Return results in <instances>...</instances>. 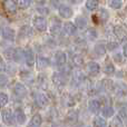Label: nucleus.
<instances>
[{"label":"nucleus","instance_id":"obj_41","mask_svg":"<svg viewBox=\"0 0 127 127\" xmlns=\"http://www.w3.org/2000/svg\"><path fill=\"white\" fill-rule=\"evenodd\" d=\"M60 72L64 74L65 76H68L71 72V68L68 67V66H64V67H62V69H60Z\"/></svg>","mask_w":127,"mask_h":127},{"label":"nucleus","instance_id":"obj_28","mask_svg":"<svg viewBox=\"0 0 127 127\" xmlns=\"http://www.w3.org/2000/svg\"><path fill=\"white\" fill-rule=\"evenodd\" d=\"M101 114H103V117H104V118H108V117H112L113 115H114V109H113L110 106H105V107L103 108V112H101Z\"/></svg>","mask_w":127,"mask_h":127},{"label":"nucleus","instance_id":"obj_48","mask_svg":"<svg viewBox=\"0 0 127 127\" xmlns=\"http://www.w3.org/2000/svg\"><path fill=\"white\" fill-rule=\"evenodd\" d=\"M58 1H62V0H53V2H55V3L56 2H58Z\"/></svg>","mask_w":127,"mask_h":127},{"label":"nucleus","instance_id":"obj_2","mask_svg":"<svg viewBox=\"0 0 127 127\" xmlns=\"http://www.w3.org/2000/svg\"><path fill=\"white\" fill-rule=\"evenodd\" d=\"M33 26L38 31H46L47 29V20L45 17L38 16L33 18Z\"/></svg>","mask_w":127,"mask_h":127},{"label":"nucleus","instance_id":"obj_34","mask_svg":"<svg viewBox=\"0 0 127 127\" xmlns=\"http://www.w3.org/2000/svg\"><path fill=\"white\" fill-rule=\"evenodd\" d=\"M8 104V96L4 93H0V107H4Z\"/></svg>","mask_w":127,"mask_h":127},{"label":"nucleus","instance_id":"obj_42","mask_svg":"<svg viewBox=\"0 0 127 127\" xmlns=\"http://www.w3.org/2000/svg\"><path fill=\"white\" fill-rule=\"evenodd\" d=\"M114 59L116 60V62H118V63H122V62H123L121 54H117V55H115V56H114Z\"/></svg>","mask_w":127,"mask_h":127},{"label":"nucleus","instance_id":"obj_8","mask_svg":"<svg viewBox=\"0 0 127 127\" xmlns=\"http://www.w3.org/2000/svg\"><path fill=\"white\" fill-rule=\"evenodd\" d=\"M53 83L56 86H64L66 84V76L62 72H54L53 75Z\"/></svg>","mask_w":127,"mask_h":127},{"label":"nucleus","instance_id":"obj_32","mask_svg":"<svg viewBox=\"0 0 127 127\" xmlns=\"http://www.w3.org/2000/svg\"><path fill=\"white\" fill-rule=\"evenodd\" d=\"M3 56L7 58L8 60H13V56H15V49L13 48H8L4 50Z\"/></svg>","mask_w":127,"mask_h":127},{"label":"nucleus","instance_id":"obj_30","mask_svg":"<svg viewBox=\"0 0 127 127\" xmlns=\"http://www.w3.org/2000/svg\"><path fill=\"white\" fill-rule=\"evenodd\" d=\"M118 41H117L116 39H114V38H108V41H107V48L109 49V50H114V49H116L117 47H118Z\"/></svg>","mask_w":127,"mask_h":127},{"label":"nucleus","instance_id":"obj_26","mask_svg":"<svg viewBox=\"0 0 127 127\" xmlns=\"http://www.w3.org/2000/svg\"><path fill=\"white\" fill-rule=\"evenodd\" d=\"M71 62H72V64H74L75 66H76V67H81V66L84 65V58L81 57V55L76 54V55L72 56Z\"/></svg>","mask_w":127,"mask_h":127},{"label":"nucleus","instance_id":"obj_10","mask_svg":"<svg viewBox=\"0 0 127 127\" xmlns=\"http://www.w3.org/2000/svg\"><path fill=\"white\" fill-rule=\"evenodd\" d=\"M112 90H114L115 95L117 96H124L127 94V86L125 84H114Z\"/></svg>","mask_w":127,"mask_h":127},{"label":"nucleus","instance_id":"obj_3","mask_svg":"<svg viewBox=\"0 0 127 127\" xmlns=\"http://www.w3.org/2000/svg\"><path fill=\"white\" fill-rule=\"evenodd\" d=\"M113 31H114L115 36L117 37V39L118 40H122V41H125L127 40V29L125 27L123 26H115L114 29H113Z\"/></svg>","mask_w":127,"mask_h":127},{"label":"nucleus","instance_id":"obj_7","mask_svg":"<svg viewBox=\"0 0 127 127\" xmlns=\"http://www.w3.org/2000/svg\"><path fill=\"white\" fill-rule=\"evenodd\" d=\"M25 62L29 67H32L35 65V54L31 48L25 49Z\"/></svg>","mask_w":127,"mask_h":127},{"label":"nucleus","instance_id":"obj_25","mask_svg":"<svg viewBox=\"0 0 127 127\" xmlns=\"http://www.w3.org/2000/svg\"><path fill=\"white\" fill-rule=\"evenodd\" d=\"M75 25H76L77 28L79 29H85L87 27V19L85 17H77L75 20Z\"/></svg>","mask_w":127,"mask_h":127},{"label":"nucleus","instance_id":"obj_43","mask_svg":"<svg viewBox=\"0 0 127 127\" xmlns=\"http://www.w3.org/2000/svg\"><path fill=\"white\" fill-rule=\"evenodd\" d=\"M33 1H35L37 4H39V6H44L45 2H46V0H33Z\"/></svg>","mask_w":127,"mask_h":127},{"label":"nucleus","instance_id":"obj_22","mask_svg":"<svg viewBox=\"0 0 127 127\" xmlns=\"http://www.w3.org/2000/svg\"><path fill=\"white\" fill-rule=\"evenodd\" d=\"M37 67L38 69H45V68H47L49 66V64H50V62H49L48 58L44 57V56H39V57L37 58Z\"/></svg>","mask_w":127,"mask_h":127},{"label":"nucleus","instance_id":"obj_39","mask_svg":"<svg viewBox=\"0 0 127 127\" xmlns=\"http://www.w3.org/2000/svg\"><path fill=\"white\" fill-rule=\"evenodd\" d=\"M98 17L100 18L101 21H106V20L108 19V12H107V10H105V9H101V10L99 11V13H98Z\"/></svg>","mask_w":127,"mask_h":127},{"label":"nucleus","instance_id":"obj_45","mask_svg":"<svg viewBox=\"0 0 127 127\" xmlns=\"http://www.w3.org/2000/svg\"><path fill=\"white\" fill-rule=\"evenodd\" d=\"M123 51H124V56L127 58V44L124 46V48H123Z\"/></svg>","mask_w":127,"mask_h":127},{"label":"nucleus","instance_id":"obj_38","mask_svg":"<svg viewBox=\"0 0 127 127\" xmlns=\"http://www.w3.org/2000/svg\"><path fill=\"white\" fill-rule=\"evenodd\" d=\"M8 77L3 74H0V87H6L8 85Z\"/></svg>","mask_w":127,"mask_h":127},{"label":"nucleus","instance_id":"obj_29","mask_svg":"<svg viewBox=\"0 0 127 127\" xmlns=\"http://www.w3.org/2000/svg\"><path fill=\"white\" fill-rule=\"evenodd\" d=\"M107 123H106L105 118L103 117H96L94 119V127H106Z\"/></svg>","mask_w":127,"mask_h":127},{"label":"nucleus","instance_id":"obj_33","mask_svg":"<svg viewBox=\"0 0 127 127\" xmlns=\"http://www.w3.org/2000/svg\"><path fill=\"white\" fill-rule=\"evenodd\" d=\"M95 51H96V54H98V55H104V54L106 53V46H105V44H98V45H96V47H95Z\"/></svg>","mask_w":127,"mask_h":127},{"label":"nucleus","instance_id":"obj_44","mask_svg":"<svg viewBox=\"0 0 127 127\" xmlns=\"http://www.w3.org/2000/svg\"><path fill=\"white\" fill-rule=\"evenodd\" d=\"M1 69H4V63H3V59L1 58V56H0V70Z\"/></svg>","mask_w":127,"mask_h":127},{"label":"nucleus","instance_id":"obj_9","mask_svg":"<svg viewBox=\"0 0 127 127\" xmlns=\"http://www.w3.org/2000/svg\"><path fill=\"white\" fill-rule=\"evenodd\" d=\"M58 11H59V16L62 18H65V19H68V18H70L72 16V9L70 8V7L66 6V4H63V6L59 7V9H58Z\"/></svg>","mask_w":127,"mask_h":127},{"label":"nucleus","instance_id":"obj_21","mask_svg":"<svg viewBox=\"0 0 127 127\" xmlns=\"http://www.w3.org/2000/svg\"><path fill=\"white\" fill-rule=\"evenodd\" d=\"M84 37H85L86 40H89V41H93L97 38V31L95 30L94 28H88L85 30L84 32Z\"/></svg>","mask_w":127,"mask_h":127},{"label":"nucleus","instance_id":"obj_40","mask_svg":"<svg viewBox=\"0 0 127 127\" xmlns=\"http://www.w3.org/2000/svg\"><path fill=\"white\" fill-rule=\"evenodd\" d=\"M117 117H118L121 121H126V119H127V112H126L125 108H122V109H119Z\"/></svg>","mask_w":127,"mask_h":127},{"label":"nucleus","instance_id":"obj_4","mask_svg":"<svg viewBox=\"0 0 127 127\" xmlns=\"http://www.w3.org/2000/svg\"><path fill=\"white\" fill-rule=\"evenodd\" d=\"M13 94H15V96H17L18 98H24V97H26L27 89L24 84H21V83L16 84L15 87H13Z\"/></svg>","mask_w":127,"mask_h":127},{"label":"nucleus","instance_id":"obj_36","mask_svg":"<svg viewBox=\"0 0 127 127\" xmlns=\"http://www.w3.org/2000/svg\"><path fill=\"white\" fill-rule=\"evenodd\" d=\"M104 71H105V74L107 75H112L115 72V67L113 64H107V65L105 66V68H104Z\"/></svg>","mask_w":127,"mask_h":127},{"label":"nucleus","instance_id":"obj_23","mask_svg":"<svg viewBox=\"0 0 127 127\" xmlns=\"http://www.w3.org/2000/svg\"><path fill=\"white\" fill-rule=\"evenodd\" d=\"M13 60L17 63H21L22 60H25V50H22L21 48H16Z\"/></svg>","mask_w":127,"mask_h":127},{"label":"nucleus","instance_id":"obj_18","mask_svg":"<svg viewBox=\"0 0 127 127\" xmlns=\"http://www.w3.org/2000/svg\"><path fill=\"white\" fill-rule=\"evenodd\" d=\"M88 108L89 110L93 113V114H97L100 110V101L98 99H92L88 104Z\"/></svg>","mask_w":127,"mask_h":127},{"label":"nucleus","instance_id":"obj_31","mask_svg":"<svg viewBox=\"0 0 127 127\" xmlns=\"http://www.w3.org/2000/svg\"><path fill=\"white\" fill-rule=\"evenodd\" d=\"M108 4L113 9H119L123 6V1L122 0H108Z\"/></svg>","mask_w":127,"mask_h":127},{"label":"nucleus","instance_id":"obj_35","mask_svg":"<svg viewBox=\"0 0 127 127\" xmlns=\"http://www.w3.org/2000/svg\"><path fill=\"white\" fill-rule=\"evenodd\" d=\"M110 127H124L123 122H122L118 117H114L112 123H110Z\"/></svg>","mask_w":127,"mask_h":127},{"label":"nucleus","instance_id":"obj_6","mask_svg":"<svg viewBox=\"0 0 127 127\" xmlns=\"http://www.w3.org/2000/svg\"><path fill=\"white\" fill-rule=\"evenodd\" d=\"M17 3L13 0H4L3 1V9L7 13H10V15H13L17 11Z\"/></svg>","mask_w":127,"mask_h":127},{"label":"nucleus","instance_id":"obj_1","mask_svg":"<svg viewBox=\"0 0 127 127\" xmlns=\"http://www.w3.org/2000/svg\"><path fill=\"white\" fill-rule=\"evenodd\" d=\"M1 116H2V122H3L7 126L13 125V123H15V115L12 114L11 109H9V108L3 109L2 110Z\"/></svg>","mask_w":127,"mask_h":127},{"label":"nucleus","instance_id":"obj_17","mask_svg":"<svg viewBox=\"0 0 127 127\" xmlns=\"http://www.w3.org/2000/svg\"><path fill=\"white\" fill-rule=\"evenodd\" d=\"M72 80H74V84L76 85H83L84 81H86V77L80 70H76L74 72V76H72Z\"/></svg>","mask_w":127,"mask_h":127},{"label":"nucleus","instance_id":"obj_5","mask_svg":"<svg viewBox=\"0 0 127 127\" xmlns=\"http://www.w3.org/2000/svg\"><path fill=\"white\" fill-rule=\"evenodd\" d=\"M86 69H87V72L90 76H97V75L99 74V71H100V66H99L98 63L90 62L87 64Z\"/></svg>","mask_w":127,"mask_h":127},{"label":"nucleus","instance_id":"obj_11","mask_svg":"<svg viewBox=\"0 0 127 127\" xmlns=\"http://www.w3.org/2000/svg\"><path fill=\"white\" fill-rule=\"evenodd\" d=\"M33 35V30L30 26H22L19 31V38L20 39H25V38H29Z\"/></svg>","mask_w":127,"mask_h":127},{"label":"nucleus","instance_id":"obj_27","mask_svg":"<svg viewBox=\"0 0 127 127\" xmlns=\"http://www.w3.org/2000/svg\"><path fill=\"white\" fill-rule=\"evenodd\" d=\"M99 6V1L98 0H87L86 1V8L88 10H95L97 9Z\"/></svg>","mask_w":127,"mask_h":127},{"label":"nucleus","instance_id":"obj_14","mask_svg":"<svg viewBox=\"0 0 127 127\" xmlns=\"http://www.w3.org/2000/svg\"><path fill=\"white\" fill-rule=\"evenodd\" d=\"M2 37L4 38L6 40H9V41H13L16 37L15 30L12 28H9V27H4L2 29Z\"/></svg>","mask_w":127,"mask_h":127},{"label":"nucleus","instance_id":"obj_19","mask_svg":"<svg viewBox=\"0 0 127 127\" xmlns=\"http://www.w3.org/2000/svg\"><path fill=\"white\" fill-rule=\"evenodd\" d=\"M55 62L58 66H64L66 64V62H67V56H66V54L60 50L57 51V53L55 54Z\"/></svg>","mask_w":127,"mask_h":127},{"label":"nucleus","instance_id":"obj_24","mask_svg":"<svg viewBox=\"0 0 127 127\" xmlns=\"http://www.w3.org/2000/svg\"><path fill=\"white\" fill-rule=\"evenodd\" d=\"M66 121H67L69 124H75L77 121H78V113L75 112V110L69 112L67 114V116H66Z\"/></svg>","mask_w":127,"mask_h":127},{"label":"nucleus","instance_id":"obj_12","mask_svg":"<svg viewBox=\"0 0 127 127\" xmlns=\"http://www.w3.org/2000/svg\"><path fill=\"white\" fill-rule=\"evenodd\" d=\"M63 30L67 36H74L77 31V27L72 22H65V25L63 27Z\"/></svg>","mask_w":127,"mask_h":127},{"label":"nucleus","instance_id":"obj_46","mask_svg":"<svg viewBox=\"0 0 127 127\" xmlns=\"http://www.w3.org/2000/svg\"><path fill=\"white\" fill-rule=\"evenodd\" d=\"M38 11H41V12H48V9H46V8H38Z\"/></svg>","mask_w":127,"mask_h":127},{"label":"nucleus","instance_id":"obj_13","mask_svg":"<svg viewBox=\"0 0 127 127\" xmlns=\"http://www.w3.org/2000/svg\"><path fill=\"white\" fill-rule=\"evenodd\" d=\"M35 103L37 104V106H39L40 108H44V107H46L47 104H48V99H47V97L45 96L44 94L38 93V94L35 95Z\"/></svg>","mask_w":127,"mask_h":127},{"label":"nucleus","instance_id":"obj_15","mask_svg":"<svg viewBox=\"0 0 127 127\" xmlns=\"http://www.w3.org/2000/svg\"><path fill=\"white\" fill-rule=\"evenodd\" d=\"M15 119L17 121L18 124H20V125H22V124L26 123L27 121V117H26V114L24 113V110L20 109V108H17V109L15 110Z\"/></svg>","mask_w":127,"mask_h":127},{"label":"nucleus","instance_id":"obj_47","mask_svg":"<svg viewBox=\"0 0 127 127\" xmlns=\"http://www.w3.org/2000/svg\"><path fill=\"white\" fill-rule=\"evenodd\" d=\"M70 1H71L72 3H79V2H81L83 0H70Z\"/></svg>","mask_w":127,"mask_h":127},{"label":"nucleus","instance_id":"obj_16","mask_svg":"<svg viewBox=\"0 0 127 127\" xmlns=\"http://www.w3.org/2000/svg\"><path fill=\"white\" fill-rule=\"evenodd\" d=\"M62 31V24L58 19L54 18L53 19V24L50 26V33L51 35H59Z\"/></svg>","mask_w":127,"mask_h":127},{"label":"nucleus","instance_id":"obj_37","mask_svg":"<svg viewBox=\"0 0 127 127\" xmlns=\"http://www.w3.org/2000/svg\"><path fill=\"white\" fill-rule=\"evenodd\" d=\"M30 2L31 0H18L17 6H19L21 9H26L30 6Z\"/></svg>","mask_w":127,"mask_h":127},{"label":"nucleus","instance_id":"obj_20","mask_svg":"<svg viewBox=\"0 0 127 127\" xmlns=\"http://www.w3.org/2000/svg\"><path fill=\"white\" fill-rule=\"evenodd\" d=\"M42 124V117L40 114H35L31 118L30 123L28 124L27 127H40Z\"/></svg>","mask_w":127,"mask_h":127}]
</instances>
